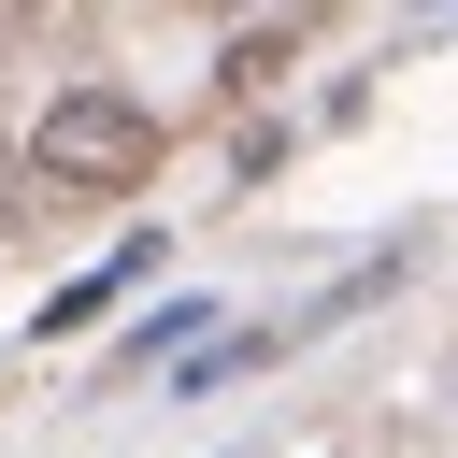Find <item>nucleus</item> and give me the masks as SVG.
I'll return each instance as SVG.
<instances>
[{"label":"nucleus","mask_w":458,"mask_h":458,"mask_svg":"<svg viewBox=\"0 0 458 458\" xmlns=\"http://www.w3.org/2000/svg\"><path fill=\"white\" fill-rule=\"evenodd\" d=\"M143 172H157V114H143L129 86H57V100L29 114V186L114 200V186H143Z\"/></svg>","instance_id":"f257e3e1"},{"label":"nucleus","mask_w":458,"mask_h":458,"mask_svg":"<svg viewBox=\"0 0 458 458\" xmlns=\"http://www.w3.org/2000/svg\"><path fill=\"white\" fill-rule=\"evenodd\" d=\"M143 272H157V229H129V243H114L100 272H72V286L43 301V344H72V329H100V315H114V301H129Z\"/></svg>","instance_id":"f03ea898"},{"label":"nucleus","mask_w":458,"mask_h":458,"mask_svg":"<svg viewBox=\"0 0 458 458\" xmlns=\"http://www.w3.org/2000/svg\"><path fill=\"white\" fill-rule=\"evenodd\" d=\"M286 43H301L286 14H272V29H229V86H272V72H286Z\"/></svg>","instance_id":"7ed1b4c3"},{"label":"nucleus","mask_w":458,"mask_h":458,"mask_svg":"<svg viewBox=\"0 0 458 458\" xmlns=\"http://www.w3.org/2000/svg\"><path fill=\"white\" fill-rule=\"evenodd\" d=\"M0 229H14V200H0Z\"/></svg>","instance_id":"20e7f679"}]
</instances>
